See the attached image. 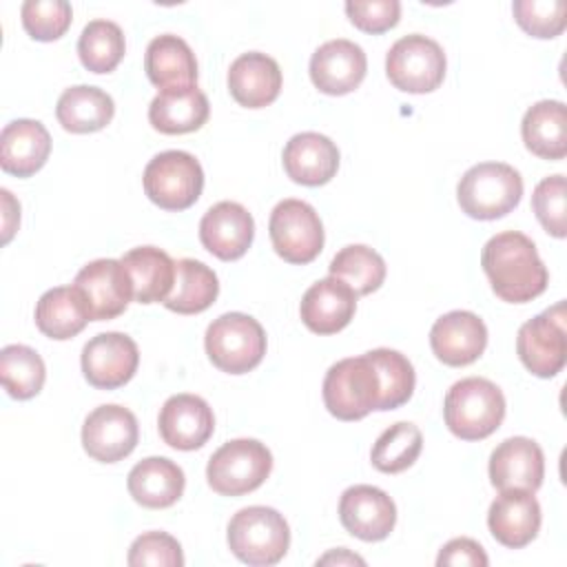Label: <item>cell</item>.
Instances as JSON below:
<instances>
[{
    "label": "cell",
    "mask_w": 567,
    "mask_h": 567,
    "mask_svg": "<svg viewBox=\"0 0 567 567\" xmlns=\"http://www.w3.org/2000/svg\"><path fill=\"white\" fill-rule=\"evenodd\" d=\"M481 266L494 295L507 303H527L540 297L549 284L536 244L518 230L489 237L481 252Z\"/></svg>",
    "instance_id": "1"
},
{
    "label": "cell",
    "mask_w": 567,
    "mask_h": 567,
    "mask_svg": "<svg viewBox=\"0 0 567 567\" xmlns=\"http://www.w3.org/2000/svg\"><path fill=\"white\" fill-rule=\"evenodd\" d=\"M443 416L454 436L481 441L501 427L505 419V396L489 379L467 377L447 390Z\"/></svg>",
    "instance_id": "2"
},
{
    "label": "cell",
    "mask_w": 567,
    "mask_h": 567,
    "mask_svg": "<svg viewBox=\"0 0 567 567\" xmlns=\"http://www.w3.org/2000/svg\"><path fill=\"white\" fill-rule=\"evenodd\" d=\"M523 197L520 173L503 162H481L467 168L456 186L461 210L472 219H498L512 213Z\"/></svg>",
    "instance_id": "3"
},
{
    "label": "cell",
    "mask_w": 567,
    "mask_h": 567,
    "mask_svg": "<svg viewBox=\"0 0 567 567\" xmlns=\"http://www.w3.org/2000/svg\"><path fill=\"white\" fill-rule=\"evenodd\" d=\"M226 540L241 563L270 567L286 556L290 547V527L277 509L250 505L230 518Z\"/></svg>",
    "instance_id": "4"
},
{
    "label": "cell",
    "mask_w": 567,
    "mask_h": 567,
    "mask_svg": "<svg viewBox=\"0 0 567 567\" xmlns=\"http://www.w3.org/2000/svg\"><path fill=\"white\" fill-rule=\"evenodd\" d=\"M204 346L215 368L228 374H246L255 370L266 354V332L255 317L226 312L210 321Z\"/></svg>",
    "instance_id": "5"
},
{
    "label": "cell",
    "mask_w": 567,
    "mask_h": 567,
    "mask_svg": "<svg viewBox=\"0 0 567 567\" xmlns=\"http://www.w3.org/2000/svg\"><path fill=\"white\" fill-rule=\"evenodd\" d=\"M381 396L379 372L368 354L332 363L323 379V403L339 421H359L377 410Z\"/></svg>",
    "instance_id": "6"
},
{
    "label": "cell",
    "mask_w": 567,
    "mask_h": 567,
    "mask_svg": "<svg viewBox=\"0 0 567 567\" xmlns=\"http://www.w3.org/2000/svg\"><path fill=\"white\" fill-rule=\"evenodd\" d=\"M272 470L270 450L257 439H233L213 452L208 485L221 496H241L264 485Z\"/></svg>",
    "instance_id": "7"
},
{
    "label": "cell",
    "mask_w": 567,
    "mask_h": 567,
    "mask_svg": "<svg viewBox=\"0 0 567 567\" xmlns=\"http://www.w3.org/2000/svg\"><path fill=\"white\" fill-rule=\"evenodd\" d=\"M146 197L164 210L190 208L204 188V171L199 159L186 151L157 153L142 175Z\"/></svg>",
    "instance_id": "8"
},
{
    "label": "cell",
    "mask_w": 567,
    "mask_h": 567,
    "mask_svg": "<svg viewBox=\"0 0 567 567\" xmlns=\"http://www.w3.org/2000/svg\"><path fill=\"white\" fill-rule=\"evenodd\" d=\"M447 60L441 44L427 35L399 38L385 55L388 80L405 93H430L441 86Z\"/></svg>",
    "instance_id": "9"
},
{
    "label": "cell",
    "mask_w": 567,
    "mask_h": 567,
    "mask_svg": "<svg viewBox=\"0 0 567 567\" xmlns=\"http://www.w3.org/2000/svg\"><path fill=\"white\" fill-rule=\"evenodd\" d=\"M275 252L288 264H310L323 248V224L303 199L279 202L268 221Z\"/></svg>",
    "instance_id": "10"
},
{
    "label": "cell",
    "mask_w": 567,
    "mask_h": 567,
    "mask_svg": "<svg viewBox=\"0 0 567 567\" xmlns=\"http://www.w3.org/2000/svg\"><path fill=\"white\" fill-rule=\"evenodd\" d=\"M516 352L523 365L540 379H551L565 368L567 332L563 301L543 310L518 328Z\"/></svg>",
    "instance_id": "11"
},
{
    "label": "cell",
    "mask_w": 567,
    "mask_h": 567,
    "mask_svg": "<svg viewBox=\"0 0 567 567\" xmlns=\"http://www.w3.org/2000/svg\"><path fill=\"white\" fill-rule=\"evenodd\" d=\"M84 379L100 390H115L128 383L140 365L137 343L124 332H100L82 348Z\"/></svg>",
    "instance_id": "12"
},
{
    "label": "cell",
    "mask_w": 567,
    "mask_h": 567,
    "mask_svg": "<svg viewBox=\"0 0 567 567\" xmlns=\"http://www.w3.org/2000/svg\"><path fill=\"white\" fill-rule=\"evenodd\" d=\"M140 439L135 414L117 403L95 408L82 425V447L100 463H117L126 458Z\"/></svg>",
    "instance_id": "13"
},
{
    "label": "cell",
    "mask_w": 567,
    "mask_h": 567,
    "mask_svg": "<svg viewBox=\"0 0 567 567\" xmlns=\"http://www.w3.org/2000/svg\"><path fill=\"white\" fill-rule=\"evenodd\" d=\"M89 303L93 321L120 317L133 299L131 277L120 259H93L73 279Z\"/></svg>",
    "instance_id": "14"
},
{
    "label": "cell",
    "mask_w": 567,
    "mask_h": 567,
    "mask_svg": "<svg viewBox=\"0 0 567 567\" xmlns=\"http://www.w3.org/2000/svg\"><path fill=\"white\" fill-rule=\"evenodd\" d=\"M339 520L359 540L377 543L394 529L396 505L381 487L352 485L341 494Z\"/></svg>",
    "instance_id": "15"
},
{
    "label": "cell",
    "mask_w": 567,
    "mask_h": 567,
    "mask_svg": "<svg viewBox=\"0 0 567 567\" xmlns=\"http://www.w3.org/2000/svg\"><path fill=\"white\" fill-rule=\"evenodd\" d=\"M159 436L166 445L190 452L202 447L215 432L210 405L197 394H173L164 401L157 416Z\"/></svg>",
    "instance_id": "16"
},
{
    "label": "cell",
    "mask_w": 567,
    "mask_h": 567,
    "mask_svg": "<svg viewBox=\"0 0 567 567\" xmlns=\"http://www.w3.org/2000/svg\"><path fill=\"white\" fill-rule=\"evenodd\" d=\"M368 71L363 49L346 38L323 42L310 58V80L326 95L354 91Z\"/></svg>",
    "instance_id": "17"
},
{
    "label": "cell",
    "mask_w": 567,
    "mask_h": 567,
    "mask_svg": "<svg viewBox=\"0 0 567 567\" xmlns=\"http://www.w3.org/2000/svg\"><path fill=\"white\" fill-rule=\"evenodd\" d=\"M255 237V221L248 208L237 202H217L199 221L202 246L221 261L246 255Z\"/></svg>",
    "instance_id": "18"
},
{
    "label": "cell",
    "mask_w": 567,
    "mask_h": 567,
    "mask_svg": "<svg viewBox=\"0 0 567 567\" xmlns=\"http://www.w3.org/2000/svg\"><path fill=\"white\" fill-rule=\"evenodd\" d=\"M430 346L436 359L445 365H470L485 352L487 328L478 315L470 310H452L434 321Z\"/></svg>",
    "instance_id": "19"
},
{
    "label": "cell",
    "mask_w": 567,
    "mask_h": 567,
    "mask_svg": "<svg viewBox=\"0 0 567 567\" xmlns=\"http://www.w3.org/2000/svg\"><path fill=\"white\" fill-rule=\"evenodd\" d=\"M545 456L536 441L527 436H509L498 443L489 456V481L503 489L536 492L543 485Z\"/></svg>",
    "instance_id": "20"
},
{
    "label": "cell",
    "mask_w": 567,
    "mask_h": 567,
    "mask_svg": "<svg viewBox=\"0 0 567 567\" xmlns=\"http://www.w3.org/2000/svg\"><path fill=\"white\" fill-rule=\"evenodd\" d=\"M540 520V505L534 492L525 489H503L487 512V527L492 536L509 549L529 545L538 536Z\"/></svg>",
    "instance_id": "21"
},
{
    "label": "cell",
    "mask_w": 567,
    "mask_h": 567,
    "mask_svg": "<svg viewBox=\"0 0 567 567\" xmlns=\"http://www.w3.org/2000/svg\"><path fill=\"white\" fill-rule=\"evenodd\" d=\"M357 310L354 290L337 279L326 277L315 281L301 297L299 315L303 326L315 334H334L343 330Z\"/></svg>",
    "instance_id": "22"
},
{
    "label": "cell",
    "mask_w": 567,
    "mask_h": 567,
    "mask_svg": "<svg viewBox=\"0 0 567 567\" xmlns=\"http://www.w3.org/2000/svg\"><path fill=\"white\" fill-rule=\"evenodd\" d=\"M281 162L292 182L303 186H321L337 175L339 148L330 137L315 131H303L286 142Z\"/></svg>",
    "instance_id": "23"
},
{
    "label": "cell",
    "mask_w": 567,
    "mask_h": 567,
    "mask_svg": "<svg viewBox=\"0 0 567 567\" xmlns=\"http://www.w3.org/2000/svg\"><path fill=\"white\" fill-rule=\"evenodd\" d=\"M228 91L246 109H264L279 97L281 69L275 58L248 51L233 60L228 69Z\"/></svg>",
    "instance_id": "24"
},
{
    "label": "cell",
    "mask_w": 567,
    "mask_h": 567,
    "mask_svg": "<svg viewBox=\"0 0 567 567\" xmlns=\"http://www.w3.org/2000/svg\"><path fill=\"white\" fill-rule=\"evenodd\" d=\"M49 153L51 135L38 120H13L0 133V166L4 173L31 177L47 164Z\"/></svg>",
    "instance_id": "25"
},
{
    "label": "cell",
    "mask_w": 567,
    "mask_h": 567,
    "mask_svg": "<svg viewBox=\"0 0 567 567\" xmlns=\"http://www.w3.org/2000/svg\"><path fill=\"white\" fill-rule=\"evenodd\" d=\"M184 470L166 456H148L133 465L126 478L128 494L135 503L148 509L175 505L184 494Z\"/></svg>",
    "instance_id": "26"
},
{
    "label": "cell",
    "mask_w": 567,
    "mask_h": 567,
    "mask_svg": "<svg viewBox=\"0 0 567 567\" xmlns=\"http://www.w3.org/2000/svg\"><path fill=\"white\" fill-rule=\"evenodd\" d=\"M210 115L208 97L202 89L179 86L159 91L148 106V122L164 135L193 133L206 124Z\"/></svg>",
    "instance_id": "27"
},
{
    "label": "cell",
    "mask_w": 567,
    "mask_h": 567,
    "mask_svg": "<svg viewBox=\"0 0 567 567\" xmlns=\"http://www.w3.org/2000/svg\"><path fill=\"white\" fill-rule=\"evenodd\" d=\"M89 321H93V317L78 286L51 288L35 303L38 330L55 341L73 339L86 328Z\"/></svg>",
    "instance_id": "28"
},
{
    "label": "cell",
    "mask_w": 567,
    "mask_h": 567,
    "mask_svg": "<svg viewBox=\"0 0 567 567\" xmlns=\"http://www.w3.org/2000/svg\"><path fill=\"white\" fill-rule=\"evenodd\" d=\"M144 71L157 89L195 86L197 60L186 40L173 33L157 35L148 42L144 53Z\"/></svg>",
    "instance_id": "29"
},
{
    "label": "cell",
    "mask_w": 567,
    "mask_h": 567,
    "mask_svg": "<svg viewBox=\"0 0 567 567\" xmlns=\"http://www.w3.org/2000/svg\"><path fill=\"white\" fill-rule=\"evenodd\" d=\"M525 148L540 159H563L567 155V109L560 100L532 104L520 122Z\"/></svg>",
    "instance_id": "30"
},
{
    "label": "cell",
    "mask_w": 567,
    "mask_h": 567,
    "mask_svg": "<svg viewBox=\"0 0 567 567\" xmlns=\"http://www.w3.org/2000/svg\"><path fill=\"white\" fill-rule=\"evenodd\" d=\"M133 284V299L137 303H157L171 295L175 284V261L155 246H137L120 259Z\"/></svg>",
    "instance_id": "31"
},
{
    "label": "cell",
    "mask_w": 567,
    "mask_h": 567,
    "mask_svg": "<svg viewBox=\"0 0 567 567\" xmlns=\"http://www.w3.org/2000/svg\"><path fill=\"white\" fill-rule=\"evenodd\" d=\"M113 97L106 91L89 84L66 89L55 104V117L69 133L102 131L113 120Z\"/></svg>",
    "instance_id": "32"
},
{
    "label": "cell",
    "mask_w": 567,
    "mask_h": 567,
    "mask_svg": "<svg viewBox=\"0 0 567 567\" xmlns=\"http://www.w3.org/2000/svg\"><path fill=\"white\" fill-rule=\"evenodd\" d=\"M219 295L217 275L197 259L175 261V284L164 306L177 315H197L213 306Z\"/></svg>",
    "instance_id": "33"
},
{
    "label": "cell",
    "mask_w": 567,
    "mask_h": 567,
    "mask_svg": "<svg viewBox=\"0 0 567 567\" xmlns=\"http://www.w3.org/2000/svg\"><path fill=\"white\" fill-rule=\"evenodd\" d=\"M328 270H330V277L346 281L357 297L379 290L385 279L383 257L374 248L363 244H350L341 248L332 257Z\"/></svg>",
    "instance_id": "34"
},
{
    "label": "cell",
    "mask_w": 567,
    "mask_h": 567,
    "mask_svg": "<svg viewBox=\"0 0 567 567\" xmlns=\"http://www.w3.org/2000/svg\"><path fill=\"white\" fill-rule=\"evenodd\" d=\"M0 379L11 399H33L47 379L42 357L22 343H11L0 350Z\"/></svg>",
    "instance_id": "35"
},
{
    "label": "cell",
    "mask_w": 567,
    "mask_h": 567,
    "mask_svg": "<svg viewBox=\"0 0 567 567\" xmlns=\"http://www.w3.org/2000/svg\"><path fill=\"white\" fill-rule=\"evenodd\" d=\"M126 53V40L120 24L111 20H91L78 40V55L86 71L111 73Z\"/></svg>",
    "instance_id": "36"
},
{
    "label": "cell",
    "mask_w": 567,
    "mask_h": 567,
    "mask_svg": "<svg viewBox=\"0 0 567 567\" xmlns=\"http://www.w3.org/2000/svg\"><path fill=\"white\" fill-rule=\"evenodd\" d=\"M365 354L379 372L381 396H379L377 410L388 412L408 403L416 383V374L410 359L399 350H390V348H374Z\"/></svg>",
    "instance_id": "37"
},
{
    "label": "cell",
    "mask_w": 567,
    "mask_h": 567,
    "mask_svg": "<svg viewBox=\"0 0 567 567\" xmlns=\"http://www.w3.org/2000/svg\"><path fill=\"white\" fill-rule=\"evenodd\" d=\"M423 450V434L414 423L399 421L390 425L372 445L370 461L383 474H399L414 465Z\"/></svg>",
    "instance_id": "38"
},
{
    "label": "cell",
    "mask_w": 567,
    "mask_h": 567,
    "mask_svg": "<svg viewBox=\"0 0 567 567\" xmlns=\"http://www.w3.org/2000/svg\"><path fill=\"white\" fill-rule=\"evenodd\" d=\"M24 31L38 42H53L66 33L73 9L66 0H27L20 9Z\"/></svg>",
    "instance_id": "39"
},
{
    "label": "cell",
    "mask_w": 567,
    "mask_h": 567,
    "mask_svg": "<svg viewBox=\"0 0 567 567\" xmlns=\"http://www.w3.org/2000/svg\"><path fill=\"white\" fill-rule=\"evenodd\" d=\"M512 11L516 24L540 40L560 35L567 22L565 0H514Z\"/></svg>",
    "instance_id": "40"
},
{
    "label": "cell",
    "mask_w": 567,
    "mask_h": 567,
    "mask_svg": "<svg viewBox=\"0 0 567 567\" xmlns=\"http://www.w3.org/2000/svg\"><path fill=\"white\" fill-rule=\"evenodd\" d=\"M532 208L540 226L556 239L567 235L565 213V175H549L540 179L532 193Z\"/></svg>",
    "instance_id": "41"
},
{
    "label": "cell",
    "mask_w": 567,
    "mask_h": 567,
    "mask_svg": "<svg viewBox=\"0 0 567 567\" xmlns=\"http://www.w3.org/2000/svg\"><path fill=\"white\" fill-rule=\"evenodd\" d=\"M126 563L131 567H182L184 554L177 538L166 532H146L131 543Z\"/></svg>",
    "instance_id": "42"
},
{
    "label": "cell",
    "mask_w": 567,
    "mask_h": 567,
    "mask_svg": "<svg viewBox=\"0 0 567 567\" xmlns=\"http://www.w3.org/2000/svg\"><path fill=\"white\" fill-rule=\"evenodd\" d=\"M346 13L357 29L377 35L396 27L401 18V2L399 0H372V2L348 0Z\"/></svg>",
    "instance_id": "43"
},
{
    "label": "cell",
    "mask_w": 567,
    "mask_h": 567,
    "mask_svg": "<svg viewBox=\"0 0 567 567\" xmlns=\"http://www.w3.org/2000/svg\"><path fill=\"white\" fill-rule=\"evenodd\" d=\"M489 563L485 549L472 540V538H452L450 543L443 545L439 551L436 565L439 567H456V565H470V567H485Z\"/></svg>",
    "instance_id": "44"
},
{
    "label": "cell",
    "mask_w": 567,
    "mask_h": 567,
    "mask_svg": "<svg viewBox=\"0 0 567 567\" xmlns=\"http://www.w3.org/2000/svg\"><path fill=\"white\" fill-rule=\"evenodd\" d=\"M0 195H2V210H4V235H2V241L7 244L13 237L18 224H20V204L11 197V193L7 188H2Z\"/></svg>",
    "instance_id": "45"
},
{
    "label": "cell",
    "mask_w": 567,
    "mask_h": 567,
    "mask_svg": "<svg viewBox=\"0 0 567 567\" xmlns=\"http://www.w3.org/2000/svg\"><path fill=\"white\" fill-rule=\"evenodd\" d=\"M317 565H365V560L341 547V549H334V551H328L326 556H321L317 560Z\"/></svg>",
    "instance_id": "46"
}]
</instances>
